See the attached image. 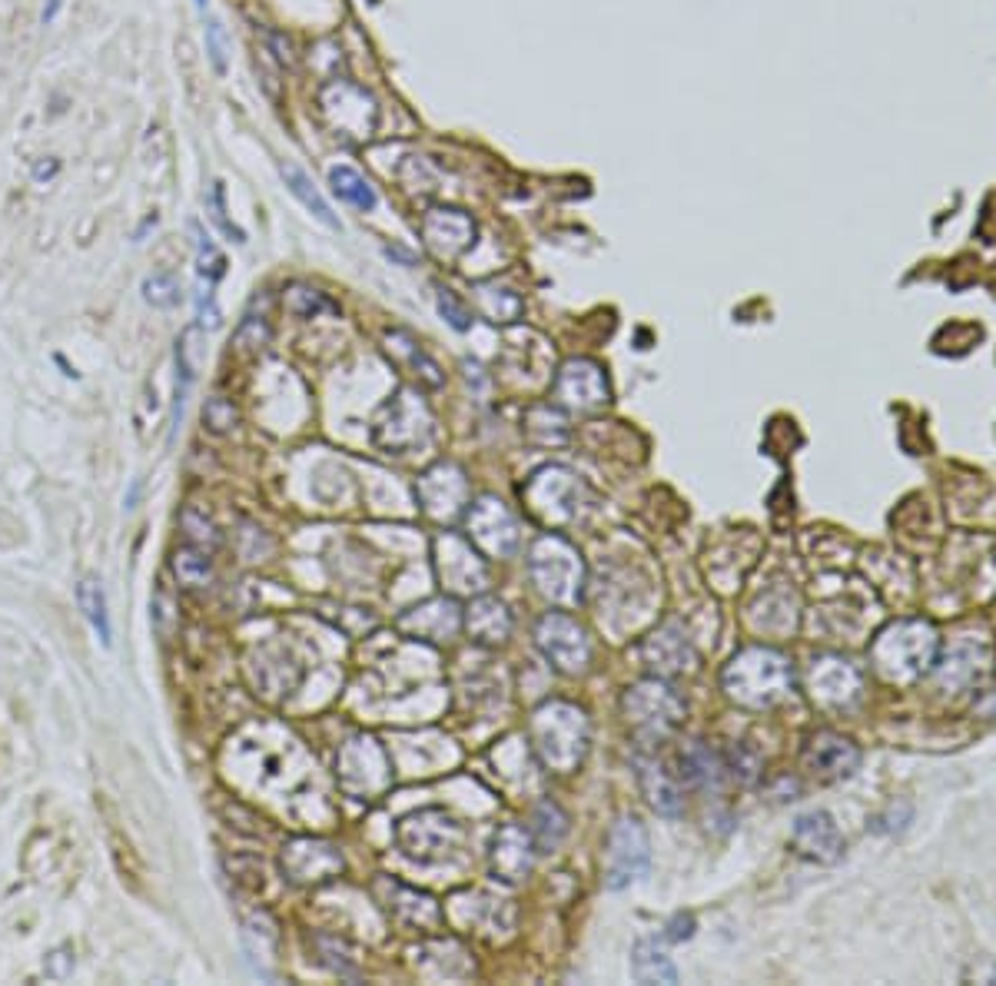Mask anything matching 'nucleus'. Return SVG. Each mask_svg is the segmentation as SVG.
Segmentation results:
<instances>
[{
    "mask_svg": "<svg viewBox=\"0 0 996 986\" xmlns=\"http://www.w3.org/2000/svg\"><path fill=\"white\" fill-rule=\"evenodd\" d=\"M725 761L705 744V741H691L681 748V778L695 788H721L725 781Z\"/></svg>",
    "mask_w": 996,
    "mask_h": 986,
    "instance_id": "23",
    "label": "nucleus"
},
{
    "mask_svg": "<svg viewBox=\"0 0 996 986\" xmlns=\"http://www.w3.org/2000/svg\"><path fill=\"white\" fill-rule=\"evenodd\" d=\"M47 977L50 980H66L73 974V951L70 947H57L50 957H47Z\"/></svg>",
    "mask_w": 996,
    "mask_h": 986,
    "instance_id": "41",
    "label": "nucleus"
},
{
    "mask_svg": "<svg viewBox=\"0 0 996 986\" xmlns=\"http://www.w3.org/2000/svg\"><path fill=\"white\" fill-rule=\"evenodd\" d=\"M76 605H80L83 618L90 622V628L96 631V638H100L103 645H110V638H113V628H110V608H106V592H103V582H100V578H93V575L80 578V585H76Z\"/></svg>",
    "mask_w": 996,
    "mask_h": 986,
    "instance_id": "26",
    "label": "nucleus"
},
{
    "mask_svg": "<svg viewBox=\"0 0 996 986\" xmlns=\"http://www.w3.org/2000/svg\"><path fill=\"white\" fill-rule=\"evenodd\" d=\"M632 977L638 984H678V967L655 941H638L632 947Z\"/></svg>",
    "mask_w": 996,
    "mask_h": 986,
    "instance_id": "24",
    "label": "nucleus"
},
{
    "mask_svg": "<svg viewBox=\"0 0 996 986\" xmlns=\"http://www.w3.org/2000/svg\"><path fill=\"white\" fill-rule=\"evenodd\" d=\"M974 711L980 715V718H987V721H996V691L990 695H984L977 705H974Z\"/></svg>",
    "mask_w": 996,
    "mask_h": 986,
    "instance_id": "43",
    "label": "nucleus"
},
{
    "mask_svg": "<svg viewBox=\"0 0 996 986\" xmlns=\"http://www.w3.org/2000/svg\"><path fill=\"white\" fill-rule=\"evenodd\" d=\"M319 116L322 123L329 126V133L349 146H362L376 136L379 130V103L376 96L359 86L356 80L349 76H336V80H326L319 86Z\"/></svg>",
    "mask_w": 996,
    "mask_h": 986,
    "instance_id": "3",
    "label": "nucleus"
},
{
    "mask_svg": "<svg viewBox=\"0 0 996 986\" xmlns=\"http://www.w3.org/2000/svg\"><path fill=\"white\" fill-rule=\"evenodd\" d=\"M329 186H332V193H336L342 203H349V206H356V209H362V213L376 209V203H379V196H376V189L369 186V179H366L359 170L346 166V163H339V166L329 170Z\"/></svg>",
    "mask_w": 996,
    "mask_h": 986,
    "instance_id": "27",
    "label": "nucleus"
},
{
    "mask_svg": "<svg viewBox=\"0 0 996 986\" xmlns=\"http://www.w3.org/2000/svg\"><path fill=\"white\" fill-rule=\"evenodd\" d=\"M492 867L502 881H522L532 871V838L518 824H509L495 834Z\"/></svg>",
    "mask_w": 996,
    "mask_h": 986,
    "instance_id": "19",
    "label": "nucleus"
},
{
    "mask_svg": "<svg viewBox=\"0 0 996 986\" xmlns=\"http://www.w3.org/2000/svg\"><path fill=\"white\" fill-rule=\"evenodd\" d=\"M794 848L801 857L814 861V864H838L844 857V838L841 828L834 824V818L828 811H808L794 821V834H791Z\"/></svg>",
    "mask_w": 996,
    "mask_h": 986,
    "instance_id": "13",
    "label": "nucleus"
},
{
    "mask_svg": "<svg viewBox=\"0 0 996 986\" xmlns=\"http://www.w3.org/2000/svg\"><path fill=\"white\" fill-rule=\"evenodd\" d=\"M645 661L651 668H658L661 675H678L685 671L695 655H691V645H688V635L681 631V625L668 622L661 631H655L648 641H645Z\"/></svg>",
    "mask_w": 996,
    "mask_h": 986,
    "instance_id": "20",
    "label": "nucleus"
},
{
    "mask_svg": "<svg viewBox=\"0 0 996 986\" xmlns=\"http://www.w3.org/2000/svg\"><path fill=\"white\" fill-rule=\"evenodd\" d=\"M57 10H60V0H50V3L43 7V23H50V20L57 17Z\"/></svg>",
    "mask_w": 996,
    "mask_h": 986,
    "instance_id": "45",
    "label": "nucleus"
},
{
    "mask_svg": "<svg viewBox=\"0 0 996 986\" xmlns=\"http://www.w3.org/2000/svg\"><path fill=\"white\" fill-rule=\"evenodd\" d=\"M209 216H213V223L233 239V243H246V233L239 229V226H233L229 219H226V203H223V183H213V189H209Z\"/></svg>",
    "mask_w": 996,
    "mask_h": 986,
    "instance_id": "39",
    "label": "nucleus"
},
{
    "mask_svg": "<svg viewBox=\"0 0 996 986\" xmlns=\"http://www.w3.org/2000/svg\"><path fill=\"white\" fill-rule=\"evenodd\" d=\"M482 309L492 322H512L522 316V299L512 289H499V286H482L479 289Z\"/></svg>",
    "mask_w": 996,
    "mask_h": 986,
    "instance_id": "32",
    "label": "nucleus"
},
{
    "mask_svg": "<svg viewBox=\"0 0 996 986\" xmlns=\"http://www.w3.org/2000/svg\"><path fill=\"white\" fill-rule=\"evenodd\" d=\"M283 306H286V312H292L296 319H319L322 312H339V306H336L326 292H319V289H312V286H302V283H292V286L283 292Z\"/></svg>",
    "mask_w": 996,
    "mask_h": 986,
    "instance_id": "28",
    "label": "nucleus"
},
{
    "mask_svg": "<svg viewBox=\"0 0 996 986\" xmlns=\"http://www.w3.org/2000/svg\"><path fill=\"white\" fill-rule=\"evenodd\" d=\"M465 628L475 641L499 645L512 631V612L499 598H475L469 615H465Z\"/></svg>",
    "mask_w": 996,
    "mask_h": 986,
    "instance_id": "22",
    "label": "nucleus"
},
{
    "mask_svg": "<svg viewBox=\"0 0 996 986\" xmlns=\"http://www.w3.org/2000/svg\"><path fill=\"white\" fill-rule=\"evenodd\" d=\"M389 352H396V356H405L409 359V366L415 369V376L422 379V382H429V386H442V372H439V366H435V359H429L422 349H419V342L409 336V332H389Z\"/></svg>",
    "mask_w": 996,
    "mask_h": 986,
    "instance_id": "29",
    "label": "nucleus"
},
{
    "mask_svg": "<svg viewBox=\"0 0 996 986\" xmlns=\"http://www.w3.org/2000/svg\"><path fill=\"white\" fill-rule=\"evenodd\" d=\"M57 170H60L57 160H53V163H37V166H33V179H50V176H57Z\"/></svg>",
    "mask_w": 996,
    "mask_h": 986,
    "instance_id": "44",
    "label": "nucleus"
},
{
    "mask_svg": "<svg viewBox=\"0 0 996 986\" xmlns=\"http://www.w3.org/2000/svg\"><path fill=\"white\" fill-rule=\"evenodd\" d=\"M651 864V844L648 831L638 818H618V824L608 834L605 851V884L608 891H625L628 884L641 881Z\"/></svg>",
    "mask_w": 996,
    "mask_h": 986,
    "instance_id": "6",
    "label": "nucleus"
},
{
    "mask_svg": "<svg viewBox=\"0 0 996 986\" xmlns=\"http://www.w3.org/2000/svg\"><path fill=\"white\" fill-rule=\"evenodd\" d=\"M565 834H568V818L562 814L558 804L545 801V804L538 808V814H535V848H538V854L558 848V841H562Z\"/></svg>",
    "mask_w": 996,
    "mask_h": 986,
    "instance_id": "30",
    "label": "nucleus"
},
{
    "mask_svg": "<svg viewBox=\"0 0 996 986\" xmlns=\"http://www.w3.org/2000/svg\"><path fill=\"white\" fill-rule=\"evenodd\" d=\"M941 655V638L937 628L931 622L921 618H907L897 622L891 628H884L877 635V641L871 645V658L874 668L887 678V681H917L921 675L934 671Z\"/></svg>",
    "mask_w": 996,
    "mask_h": 986,
    "instance_id": "2",
    "label": "nucleus"
},
{
    "mask_svg": "<svg viewBox=\"0 0 996 986\" xmlns=\"http://www.w3.org/2000/svg\"><path fill=\"white\" fill-rule=\"evenodd\" d=\"M419 233H422V243L429 246L432 256H439V259H459L462 253H469L475 246L479 226H475V219L465 209L435 203V206H429L422 213Z\"/></svg>",
    "mask_w": 996,
    "mask_h": 986,
    "instance_id": "9",
    "label": "nucleus"
},
{
    "mask_svg": "<svg viewBox=\"0 0 996 986\" xmlns=\"http://www.w3.org/2000/svg\"><path fill=\"white\" fill-rule=\"evenodd\" d=\"M555 396L572 409H598L608 402L612 389L605 369L592 359H568L555 379Z\"/></svg>",
    "mask_w": 996,
    "mask_h": 986,
    "instance_id": "12",
    "label": "nucleus"
},
{
    "mask_svg": "<svg viewBox=\"0 0 996 986\" xmlns=\"http://www.w3.org/2000/svg\"><path fill=\"white\" fill-rule=\"evenodd\" d=\"M804 764L821 781H844L861 768V748L834 731H821L811 738V744L804 751Z\"/></svg>",
    "mask_w": 996,
    "mask_h": 986,
    "instance_id": "14",
    "label": "nucleus"
},
{
    "mask_svg": "<svg viewBox=\"0 0 996 986\" xmlns=\"http://www.w3.org/2000/svg\"><path fill=\"white\" fill-rule=\"evenodd\" d=\"M193 229V236H196V273H199V279H206V286H213L223 273H226V256L216 249V243L193 223L189 226Z\"/></svg>",
    "mask_w": 996,
    "mask_h": 986,
    "instance_id": "33",
    "label": "nucleus"
},
{
    "mask_svg": "<svg viewBox=\"0 0 996 986\" xmlns=\"http://www.w3.org/2000/svg\"><path fill=\"white\" fill-rule=\"evenodd\" d=\"M342 871V857L336 848L322 841H292L283 851V874L292 884H319Z\"/></svg>",
    "mask_w": 996,
    "mask_h": 986,
    "instance_id": "15",
    "label": "nucleus"
},
{
    "mask_svg": "<svg viewBox=\"0 0 996 986\" xmlns=\"http://www.w3.org/2000/svg\"><path fill=\"white\" fill-rule=\"evenodd\" d=\"M538 651L562 671V675H582L592 665V641L588 631L565 612L542 615L535 628Z\"/></svg>",
    "mask_w": 996,
    "mask_h": 986,
    "instance_id": "7",
    "label": "nucleus"
},
{
    "mask_svg": "<svg viewBox=\"0 0 996 986\" xmlns=\"http://www.w3.org/2000/svg\"><path fill=\"white\" fill-rule=\"evenodd\" d=\"M625 715H628V721L641 735L665 738L685 718V705H681V698L668 685H661V681H641V685H635L625 695Z\"/></svg>",
    "mask_w": 996,
    "mask_h": 986,
    "instance_id": "8",
    "label": "nucleus"
},
{
    "mask_svg": "<svg viewBox=\"0 0 996 986\" xmlns=\"http://www.w3.org/2000/svg\"><path fill=\"white\" fill-rule=\"evenodd\" d=\"M695 937V917L691 914H678L671 924H668V941L681 944V941H691Z\"/></svg>",
    "mask_w": 996,
    "mask_h": 986,
    "instance_id": "42",
    "label": "nucleus"
},
{
    "mask_svg": "<svg viewBox=\"0 0 996 986\" xmlns=\"http://www.w3.org/2000/svg\"><path fill=\"white\" fill-rule=\"evenodd\" d=\"M532 738H535V748L542 754V761L552 768V771H575L588 751V718L572 708V705H545L542 711H535V721H532Z\"/></svg>",
    "mask_w": 996,
    "mask_h": 986,
    "instance_id": "4",
    "label": "nucleus"
},
{
    "mask_svg": "<svg viewBox=\"0 0 996 986\" xmlns=\"http://www.w3.org/2000/svg\"><path fill=\"white\" fill-rule=\"evenodd\" d=\"M179 279L173 273H153L143 279V299L153 306V309H173L179 302Z\"/></svg>",
    "mask_w": 996,
    "mask_h": 986,
    "instance_id": "34",
    "label": "nucleus"
},
{
    "mask_svg": "<svg viewBox=\"0 0 996 986\" xmlns=\"http://www.w3.org/2000/svg\"><path fill=\"white\" fill-rule=\"evenodd\" d=\"M469 532L485 555H512L518 548V522L499 499H479L469 509Z\"/></svg>",
    "mask_w": 996,
    "mask_h": 986,
    "instance_id": "11",
    "label": "nucleus"
},
{
    "mask_svg": "<svg viewBox=\"0 0 996 986\" xmlns=\"http://www.w3.org/2000/svg\"><path fill=\"white\" fill-rule=\"evenodd\" d=\"M279 176H283V183H286V189L322 223V226H329V229H342V223H339V216L332 213V206L326 203V196L319 193V186L312 183V176L302 170V166H296V163H289V160H283L279 163Z\"/></svg>",
    "mask_w": 996,
    "mask_h": 986,
    "instance_id": "21",
    "label": "nucleus"
},
{
    "mask_svg": "<svg viewBox=\"0 0 996 986\" xmlns=\"http://www.w3.org/2000/svg\"><path fill=\"white\" fill-rule=\"evenodd\" d=\"M831 671H834V678L828 675L824 661L814 668V698H821V701H834V705H844V701L858 698V691H861V678H858V671H854L848 661H831Z\"/></svg>",
    "mask_w": 996,
    "mask_h": 986,
    "instance_id": "25",
    "label": "nucleus"
},
{
    "mask_svg": "<svg viewBox=\"0 0 996 986\" xmlns=\"http://www.w3.org/2000/svg\"><path fill=\"white\" fill-rule=\"evenodd\" d=\"M203 422H206L213 432H229V429L236 425V409H233V402L223 399V396H213V399L203 405Z\"/></svg>",
    "mask_w": 996,
    "mask_h": 986,
    "instance_id": "38",
    "label": "nucleus"
},
{
    "mask_svg": "<svg viewBox=\"0 0 996 986\" xmlns=\"http://www.w3.org/2000/svg\"><path fill=\"white\" fill-rule=\"evenodd\" d=\"M196 3H199V7H206V0H196Z\"/></svg>",
    "mask_w": 996,
    "mask_h": 986,
    "instance_id": "46",
    "label": "nucleus"
},
{
    "mask_svg": "<svg viewBox=\"0 0 996 986\" xmlns=\"http://www.w3.org/2000/svg\"><path fill=\"white\" fill-rule=\"evenodd\" d=\"M179 525H183V532H186V542L189 545H196V548H216L219 545V532H216V525L206 518V515H199L196 509H186L183 512V518H179Z\"/></svg>",
    "mask_w": 996,
    "mask_h": 986,
    "instance_id": "35",
    "label": "nucleus"
},
{
    "mask_svg": "<svg viewBox=\"0 0 996 986\" xmlns=\"http://www.w3.org/2000/svg\"><path fill=\"white\" fill-rule=\"evenodd\" d=\"M415 495L422 502V509L435 518H449L452 512H459L462 505V495H465V479L455 465H435L429 469L419 485H415Z\"/></svg>",
    "mask_w": 996,
    "mask_h": 986,
    "instance_id": "16",
    "label": "nucleus"
},
{
    "mask_svg": "<svg viewBox=\"0 0 996 986\" xmlns=\"http://www.w3.org/2000/svg\"><path fill=\"white\" fill-rule=\"evenodd\" d=\"M435 306H439V312L445 316V322L452 326V329H459V332H465L469 326H472V312H469V306L452 292V289H439L435 292Z\"/></svg>",
    "mask_w": 996,
    "mask_h": 986,
    "instance_id": "36",
    "label": "nucleus"
},
{
    "mask_svg": "<svg viewBox=\"0 0 996 986\" xmlns=\"http://www.w3.org/2000/svg\"><path fill=\"white\" fill-rule=\"evenodd\" d=\"M725 691L745 708H774L794 691V668L774 648H748L725 668Z\"/></svg>",
    "mask_w": 996,
    "mask_h": 986,
    "instance_id": "1",
    "label": "nucleus"
},
{
    "mask_svg": "<svg viewBox=\"0 0 996 986\" xmlns=\"http://www.w3.org/2000/svg\"><path fill=\"white\" fill-rule=\"evenodd\" d=\"M206 57H209L213 70L223 76L226 66H229V43H226V30H223L219 20H209V23H206Z\"/></svg>",
    "mask_w": 996,
    "mask_h": 986,
    "instance_id": "37",
    "label": "nucleus"
},
{
    "mask_svg": "<svg viewBox=\"0 0 996 986\" xmlns=\"http://www.w3.org/2000/svg\"><path fill=\"white\" fill-rule=\"evenodd\" d=\"M173 572L189 588H203L213 578V565H209V555L203 548H183V552H176L173 555Z\"/></svg>",
    "mask_w": 996,
    "mask_h": 986,
    "instance_id": "31",
    "label": "nucleus"
},
{
    "mask_svg": "<svg viewBox=\"0 0 996 986\" xmlns=\"http://www.w3.org/2000/svg\"><path fill=\"white\" fill-rule=\"evenodd\" d=\"M462 831L445 811H419L399 824V844L409 857L432 864L459 844Z\"/></svg>",
    "mask_w": 996,
    "mask_h": 986,
    "instance_id": "10",
    "label": "nucleus"
},
{
    "mask_svg": "<svg viewBox=\"0 0 996 986\" xmlns=\"http://www.w3.org/2000/svg\"><path fill=\"white\" fill-rule=\"evenodd\" d=\"M528 568L532 578L538 585L542 595H548L552 602H578L582 585H585V565L582 555L558 535H545L535 542L532 555H528Z\"/></svg>",
    "mask_w": 996,
    "mask_h": 986,
    "instance_id": "5",
    "label": "nucleus"
},
{
    "mask_svg": "<svg viewBox=\"0 0 996 986\" xmlns=\"http://www.w3.org/2000/svg\"><path fill=\"white\" fill-rule=\"evenodd\" d=\"M638 781L641 791L648 798V804L661 814V818H681L685 814V794L681 784L675 781V774L661 764V758H638Z\"/></svg>",
    "mask_w": 996,
    "mask_h": 986,
    "instance_id": "18",
    "label": "nucleus"
},
{
    "mask_svg": "<svg viewBox=\"0 0 996 986\" xmlns=\"http://www.w3.org/2000/svg\"><path fill=\"white\" fill-rule=\"evenodd\" d=\"M263 40H266V53L276 60V66H296V47H292V40L286 37V33H279V30H266L263 33Z\"/></svg>",
    "mask_w": 996,
    "mask_h": 986,
    "instance_id": "40",
    "label": "nucleus"
},
{
    "mask_svg": "<svg viewBox=\"0 0 996 986\" xmlns=\"http://www.w3.org/2000/svg\"><path fill=\"white\" fill-rule=\"evenodd\" d=\"M439 575L455 592H475V588L485 585L482 582L485 578V565L475 562L472 548L462 538H455V535H442L439 538Z\"/></svg>",
    "mask_w": 996,
    "mask_h": 986,
    "instance_id": "17",
    "label": "nucleus"
}]
</instances>
